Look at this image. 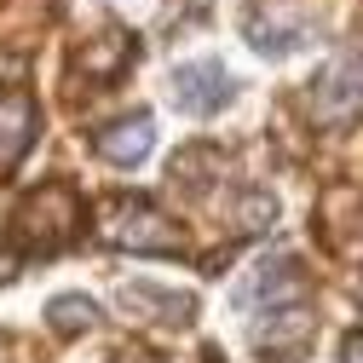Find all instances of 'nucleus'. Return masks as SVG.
Segmentation results:
<instances>
[{"label":"nucleus","instance_id":"1","mask_svg":"<svg viewBox=\"0 0 363 363\" xmlns=\"http://www.w3.org/2000/svg\"><path fill=\"white\" fill-rule=\"evenodd\" d=\"M18 242L35 254H52V248H64L75 231H81V196L69 191V185H47V191H35L23 208H18Z\"/></svg>","mask_w":363,"mask_h":363},{"label":"nucleus","instance_id":"2","mask_svg":"<svg viewBox=\"0 0 363 363\" xmlns=\"http://www.w3.org/2000/svg\"><path fill=\"white\" fill-rule=\"evenodd\" d=\"M357 104H363V35H352L311 81V110L323 121H352Z\"/></svg>","mask_w":363,"mask_h":363},{"label":"nucleus","instance_id":"3","mask_svg":"<svg viewBox=\"0 0 363 363\" xmlns=\"http://www.w3.org/2000/svg\"><path fill=\"white\" fill-rule=\"evenodd\" d=\"M104 242L139 248V254H179V231L145 202H116V213L104 219Z\"/></svg>","mask_w":363,"mask_h":363},{"label":"nucleus","instance_id":"4","mask_svg":"<svg viewBox=\"0 0 363 363\" xmlns=\"http://www.w3.org/2000/svg\"><path fill=\"white\" fill-rule=\"evenodd\" d=\"M225 99H231V75H225V64L202 58V64H179L173 69V104L179 110L213 116V110H225Z\"/></svg>","mask_w":363,"mask_h":363},{"label":"nucleus","instance_id":"5","mask_svg":"<svg viewBox=\"0 0 363 363\" xmlns=\"http://www.w3.org/2000/svg\"><path fill=\"white\" fill-rule=\"evenodd\" d=\"M35 121H40V116H35V99L23 93V86H6V93H0V179L29 156Z\"/></svg>","mask_w":363,"mask_h":363},{"label":"nucleus","instance_id":"6","mask_svg":"<svg viewBox=\"0 0 363 363\" xmlns=\"http://www.w3.org/2000/svg\"><path fill=\"white\" fill-rule=\"evenodd\" d=\"M300 6L294 0H254V12H248V40L259 52H294L300 47Z\"/></svg>","mask_w":363,"mask_h":363},{"label":"nucleus","instance_id":"7","mask_svg":"<svg viewBox=\"0 0 363 363\" xmlns=\"http://www.w3.org/2000/svg\"><path fill=\"white\" fill-rule=\"evenodd\" d=\"M150 145H156V127H150V116H121L116 127H104L99 133V156L104 162H145L150 156Z\"/></svg>","mask_w":363,"mask_h":363},{"label":"nucleus","instance_id":"8","mask_svg":"<svg viewBox=\"0 0 363 363\" xmlns=\"http://www.w3.org/2000/svg\"><path fill=\"white\" fill-rule=\"evenodd\" d=\"M52 323L64 335H75L81 323H93V306H86V300H52Z\"/></svg>","mask_w":363,"mask_h":363},{"label":"nucleus","instance_id":"9","mask_svg":"<svg viewBox=\"0 0 363 363\" xmlns=\"http://www.w3.org/2000/svg\"><path fill=\"white\" fill-rule=\"evenodd\" d=\"M346 363H363V340H352V346H346Z\"/></svg>","mask_w":363,"mask_h":363}]
</instances>
